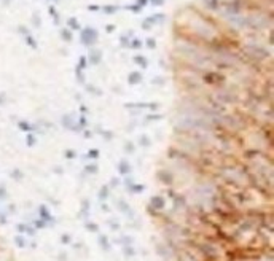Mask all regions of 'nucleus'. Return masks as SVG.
Returning a JSON list of instances; mask_svg holds the SVG:
<instances>
[{
  "label": "nucleus",
  "mask_w": 274,
  "mask_h": 261,
  "mask_svg": "<svg viewBox=\"0 0 274 261\" xmlns=\"http://www.w3.org/2000/svg\"><path fill=\"white\" fill-rule=\"evenodd\" d=\"M129 170H131V169H129V164H128L126 161L120 162V172H121V174H128Z\"/></svg>",
  "instance_id": "nucleus-1"
},
{
  "label": "nucleus",
  "mask_w": 274,
  "mask_h": 261,
  "mask_svg": "<svg viewBox=\"0 0 274 261\" xmlns=\"http://www.w3.org/2000/svg\"><path fill=\"white\" fill-rule=\"evenodd\" d=\"M15 242H16V245H18V247H24V244H26L24 239H22V237H19V236H16V237H15Z\"/></svg>",
  "instance_id": "nucleus-2"
},
{
  "label": "nucleus",
  "mask_w": 274,
  "mask_h": 261,
  "mask_svg": "<svg viewBox=\"0 0 274 261\" xmlns=\"http://www.w3.org/2000/svg\"><path fill=\"white\" fill-rule=\"evenodd\" d=\"M34 143H35V137H34V136H27V145L32 147Z\"/></svg>",
  "instance_id": "nucleus-3"
},
{
  "label": "nucleus",
  "mask_w": 274,
  "mask_h": 261,
  "mask_svg": "<svg viewBox=\"0 0 274 261\" xmlns=\"http://www.w3.org/2000/svg\"><path fill=\"white\" fill-rule=\"evenodd\" d=\"M0 225H7V215L0 212Z\"/></svg>",
  "instance_id": "nucleus-4"
},
{
  "label": "nucleus",
  "mask_w": 274,
  "mask_h": 261,
  "mask_svg": "<svg viewBox=\"0 0 274 261\" xmlns=\"http://www.w3.org/2000/svg\"><path fill=\"white\" fill-rule=\"evenodd\" d=\"M5 196H7V189L3 186H0V199H5Z\"/></svg>",
  "instance_id": "nucleus-5"
},
{
  "label": "nucleus",
  "mask_w": 274,
  "mask_h": 261,
  "mask_svg": "<svg viewBox=\"0 0 274 261\" xmlns=\"http://www.w3.org/2000/svg\"><path fill=\"white\" fill-rule=\"evenodd\" d=\"M19 128L24 129V130H30V128H29V124H27V123H19Z\"/></svg>",
  "instance_id": "nucleus-6"
},
{
  "label": "nucleus",
  "mask_w": 274,
  "mask_h": 261,
  "mask_svg": "<svg viewBox=\"0 0 274 261\" xmlns=\"http://www.w3.org/2000/svg\"><path fill=\"white\" fill-rule=\"evenodd\" d=\"M134 81H136V83L139 81V75H137V73H136V75H131V83H134Z\"/></svg>",
  "instance_id": "nucleus-7"
},
{
  "label": "nucleus",
  "mask_w": 274,
  "mask_h": 261,
  "mask_svg": "<svg viewBox=\"0 0 274 261\" xmlns=\"http://www.w3.org/2000/svg\"><path fill=\"white\" fill-rule=\"evenodd\" d=\"M11 175L15 177V178H21V177H22V175H21V174H19V172H18V170H15V172H13Z\"/></svg>",
  "instance_id": "nucleus-8"
},
{
  "label": "nucleus",
  "mask_w": 274,
  "mask_h": 261,
  "mask_svg": "<svg viewBox=\"0 0 274 261\" xmlns=\"http://www.w3.org/2000/svg\"><path fill=\"white\" fill-rule=\"evenodd\" d=\"M97 167L96 166H88V172H96Z\"/></svg>",
  "instance_id": "nucleus-9"
},
{
  "label": "nucleus",
  "mask_w": 274,
  "mask_h": 261,
  "mask_svg": "<svg viewBox=\"0 0 274 261\" xmlns=\"http://www.w3.org/2000/svg\"><path fill=\"white\" fill-rule=\"evenodd\" d=\"M66 155H67V158H73V156H75V153H73V151H67Z\"/></svg>",
  "instance_id": "nucleus-10"
}]
</instances>
